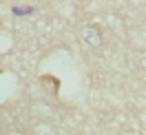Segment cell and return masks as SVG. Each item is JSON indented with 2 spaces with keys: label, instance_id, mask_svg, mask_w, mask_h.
I'll use <instances>...</instances> for the list:
<instances>
[{
  "label": "cell",
  "instance_id": "cell-1",
  "mask_svg": "<svg viewBox=\"0 0 146 135\" xmlns=\"http://www.w3.org/2000/svg\"><path fill=\"white\" fill-rule=\"evenodd\" d=\"M11 11H13V16H31L36 9L33 7H13Z\"/></svg>",
  "mask_w": 146,
  "mask_h": 135
}]
</instances>
